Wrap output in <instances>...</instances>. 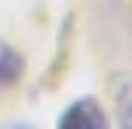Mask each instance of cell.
I'll use <instances>...</instances> for the list:
<instances>
[{
	"label": "cell",
	"mask_w": 132,
	"mask_h": 129,
	"mask_svg": "<svg viewBox=\"0 0 132 129\" xmlns=\"http://www.w3.org/2000/svg\"><path fill=\"white\" fill-rule=\"evenodd\" d=\"M115 91H118V98H115L118 126H122V129H132V84H129V80H118Z\"/></svg>",
	"instance_id": "cell-3"
},
{
	"label": "cell",
	"mask_w": 132,
	"mask_h": 129,
	"mask_svg": "<svg viewBox=\"0 0 132 129\" xmlns=\"http://www.w3.org/2000/svg\"><path fill=\"white\" fill-rule=\"evenodd\" d=\"M59 129H108V119L94 98H80V101H73L63 112Z\"/></svg>",
	"instance_id": "cell-1"
},
{
	"label": "cell",
	"mask_w": 132,
	"mask_h": 129,
	"mask_svg": "<svg viewBox=\"0 0 132 129\" xmlns=\"http://www.w3.org/2000/svg\"><path fill=\"white\" fill-rule=\"evenodd\" d=\"M21 70H24V59L18 56V49H11L7 42H0V87L14 84L21 77Z\"/></svg>",
	"instance_id": "cell-2"
},
{
	"label": "cell",
	"mask_w": 132,
	"mask_h": 129,
	"mask_svg": "<svg viewBox=\"0 0 132 129\" xmlns=\"http://www.w3.org/2000/svg\"><path fill=\"white\" fill-rule=\"evenodd\" d=\"M14 129H24V126H14Z\"/></svg>",
	"instance_id": "cell-4"
}]
</instances>
